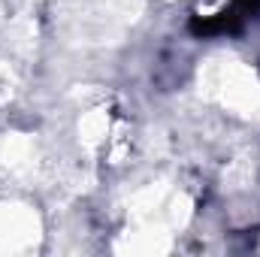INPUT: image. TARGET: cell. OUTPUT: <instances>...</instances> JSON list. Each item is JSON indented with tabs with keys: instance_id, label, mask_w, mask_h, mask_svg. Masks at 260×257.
Wrapping results in <instances>:
<instances>
[{
	"instance_id": "cell-1",
	"label": "cell",
	"mask_w": 260,
	"mask_h": 257,
	"mask_svg": "<svg viewBox=\"0 0 260 257\" xmlns=\"http://www.w3.org/2000/svg\"><path fill=\"white\" fill-rule=\"evenodd\" d=\"M242 21H245V15L236 6H230L215 15H194L188 27L194 37H221V34H236L242 27Z\"/></svg>"
},
{
	"instance_id": "cell-2",
	"label": "cell",
	"mask_w": 260,
	"mask_h": 257,
	"mask_svg": "<svg viewBox=\"0 0 260 257\" xmlns=\"http://www.w3.org/2000/svg\"><path fill=\"white\" fill-rule=\"evenodd\" d=\"M233 6L248 18V15H254V12H260V0H233Z\"/></svg>"
}]
</instances>
